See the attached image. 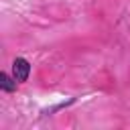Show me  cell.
Here are the masks:
<instances>
[{"label": "cell", "instance_id": "6da1fadb", "mask_svg": "<svg viewBox=\"0 0 130 130\" xmlns=\"http://www.w3.org/2000/svg\"><path fill=\"white\" fill-rule=\"evenodd\" d=\"M12 75H14V79H16L18 83L26 81L28 75H30V63H28L24 57H16V59L12 61Z\"/></svg>", "mask_w": 130, "mask_h": 130}, {"label": "cell", "instance_id": "7a4b0ae2", "mask_svg": "<svg viewBox=\"0 0 130 130\" xmlns=\"http://www.w3.org/2000/svg\"><path fill=\"white\" fill-rule=\"evenodd\" d=\"M16 83H18V81L14 79V75H8L6 71L0 73V89H2V91H8V93L14 91V89H16Z\"/></svg>", "mask_w": 130, "mask_h": 130}]
</instances>
